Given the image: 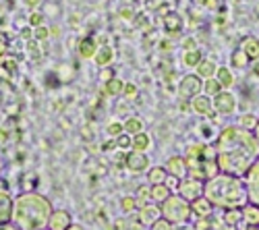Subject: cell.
<instances>
[{"label": "cell", "instance_id": "18", "mask_svg": "<svg viewBox=\"0 0 259 230\" xmlns=\"http://www.w3.org/2000/svg\"><path fill=\"white\" fill-rule=\"evenodd\" d=\"M69 228V214L67 212H56L50 216V230H67Z\"/></svg>", "mask_w": 259, "mask_h": 230}, {"label": "cell", "instance_id": "37", "mask_svg": "<svg viewBox=\"0 0 259 230\" xmlns=\"http://www.w3.org/2000/svg\"><path fill=\"white\" fill-rule=\"evenodd\" d=\"M41 19H44V17H41L39 13H31V15H29V23L35 25V27H39V25H41Z\"/></svg>", "mask_w": 259, "mask_h": 230}, {"label": "cell", "instance_id": "49", "mask_svg": "<svg viewBox=\"0 0 259 230\" xmlns=\"http://www.w3.org/2000/svg\"><path fill=\"white\" fill-rule=\"evenodd\" d=\"M25 3H27V7H37L41 0H25Z\"/></svg>", "mask_w": 259, "mask_h": 230}, {"label": "cell", "instance_id": "42", "mask_svg": "<svg viewBox=\"0 0 259 230\" xmlns=\"http://www.w3.org/2000/svg\"><path fill=\"white\" fill-rule=\"evenodd\" d=\"M149 195H152V191H149V187H141V189H139V197H141V201L149 199Z\"/></svg>", "mask_w": 259, "mask_h": 230}, {"label": "cell", "instance_id": "41", "mask_svg": "<svg viewBox=\"0 0 259 230\" xmlns=\"http://www.w3.org/2000/svg\"><path fill=\"white\" fill-rule=\"evenodd\" d=\"M48 33H50V31H48V29H44V27H37V29H35V37H37V39H46V37H48Z\"/></svg>", "mask_w": 259, "mask_h": 230}, {"label": "cell", "instance_id": "3", "mask_svg": "<svg viewBox=\"0 0 259 230\" xmlns=\"http://www.w3.org/2000/svg\"><path fill=\"white\" fill-rule=\"evenodd\" d=\"M50 203L39 195H23L17 199L15 220L23 230H37L48 222Z\"/></svg>", "mask_w": 259, "mask_h": 230}, {"label": "cell", "instance_id": "31", "mask_svg": "<svg viewBox=\"0 0 259 230\" xmlns=\"http://www.w3.org/2000/svg\"><path fill=\"white\" fill-rule=\"evenodd\" d=\"M106 91L110 94V96L120 94V91H122V81H120V79H110V81H108V87H106Z\"/></svg>", "mask_w": 259, "mask_h": 230}, {"label": "cell", "instance_id": "40", "mask_svg": "<svg viewBox=\"0 0 259 230\" xmlns=\"http://www.w3.org/2000/svg\"><path fill=\"white\" fill-rule=\"evenodd\" d=\"M120 131H122L120 124H110V127H108V133L114 135V137H118V135H120Z\"/></svg>", "mask_w": 259, "mask_h": 230}, {"label": "cell", "instance_id": "55", "mask_svg": "<svg viewBox=\"0 0 259 230\" xmlns=\"http://www.w3.org/2000/svg\"><path fill=\"white\" fill-rule=\"evenodd\" d=\"M3 62H5V60H3V56H0V65H3Z\"/></svg>", "mask_w": 259, "mask_h": 230}, {"label": "cell", "instance_id": "34", "mask_svg": "<svg viewBox=\"0 0 259 230\" xmlns=\"http://www.w3.org/2000/svg\"><path fill=\"white\" fill-rule=\"evenodd\" d=\"M27 50H29V56H31L33 60H39V58H41V52H39V46L35 44V41H29V44H27Z\"/></svg>", "mask_w": 259, "mask_h": 230}, {"label": "cell", "instance_id": "44", "mask_svg": "<svg viewBox=\"0 0 259 230\" xmlns=\"http://www.w3.org/2000/svg\"><path fill=\"white\" fill-rule=\"evenodd\" d=\"M183 46H185L187 52H189V50H195V41H193V39H185V44H183Z\"/></svg>", "mask_w": 259, "mask_h": 230}, {"label": "cell", "instance_id": "16", "mask_svg": "<svg viewBox=\"0 0 259 230\" xmlns=\"http://www.w3.org/2000/svg\"><path fill=\"white\" fill-rule=\"evenodd\" d=\"M197 230H226V224L224 220H215V216H207L197 222Z\"/></svg>", "mask_w": 259, "mask_h": 230}, {"label": "cell", "instance_id": "1", "mask_svg": "<svg viewBox=\"0 0 259 230\" xmlns=\"http://www.w3.org/2000/svg\"><path fill=\"white\" fill-rule=\"evenodd\" d=\"M259 160V143L251 131L241 127H226L215 141L218 168L232 176H245Z\"/></svg>", "mask_w": 259, "mask_h": 230}, {"label": "cell", "instance_id": "6", "mask_svg": "<svg viewBox=\"0 0 259 230\" xmlns=\"http://www.w3.org/2000/svg\"><path fill=\"white\" fill-rule=\"evenodd\" d=\"M213 110L215 112H220L224 116L232 114L236 110V98L230 94V91H220V94H215L213 96Z\"/></svg>", "mask_w": 259, "mask_h": 230}, {"label": "cell", "instance_id": "20", "mask_svg": "<svg viewBox=\"0 0 259 230\" xmlns=\"http://www.w3.org/2000/svg\"><path fill=\"white\" fill-rule=\"evenodd\" d=\"M249 62H251V60L247 58V54H245L241 48H236V50L230 54V65L236 67V69H247Z\"/></svg>", "mask_w": 259, "mask_h": 230}, {"label": "cell", "instance_id": "52", "mask_svg": "<svg viewBox=\"0 0 259 230\" xmlns=\"http://www.w3.org/2000/svg\"><path fill=\"white\" fill-rule=\"evenodd\" d=\"M0 230H17V228H11V226H5L3 224V226H0Z\"/></svg>", "mask_w": 259, "mask_h": 230}, {"label": "cell", "instance_id": "11", "mask_svg": "<svg viewBox=\"0 0 259 230\" xmlns=\"http://www.w3.org/2000/svg\"><path fill=\"white\" fill-rule=\"evenodd\" d=\"M243 222H247V226H259V205L253 201H247L243 207Z\"/></svg>", "mask_w": 259, "mask_h": 230}, {"label": "cell", "instance_id": "36", "mask_svg": "<svg viewBox=\"0 0 259 230\" xmlns=\"http://www.w3.org/2000/svg\"><path fill=\"white\" fill-rule=\"evenodd\" d=\"M3 65H5V71L9 75H15L17 73V62L15 60H7V62H3Z\"/></svg>", "mask_w": 259, "mask_h": 230}, {"label": "cell", "instance_id": "29", "mask_svg": "<svg viewBox=\"0 0 259 230\" xmlns=\"http://www.w3.org/2000/svg\"><path fill=\"white\" fill-rule=\"evenodd\" d=\"M149 182H156V185L166 182V168H154V170H149Z\"/></svg>", "mask_w": 259, "mask_h": 230}, {"label": "cell", "instance_id": "46", "mask_svg": "<svg viewBox=\"0 0 259 230\" xmlns=\"http://www.w3.org/2000/svg\"><path fill=\"white\" fill-rule=\"evenodd\" d=\"M83 139L85 141H92V131L90 129H83Z\"/></svg>", "mask_w": 259, "mask_h": 230}, {"label": "cell", "instance_id": "2", "mask_svg": "<svg viewBox=\"0 0 259 230\" xmlns=\"http://www.w3.org/2000/svg\"><path fill=\"white\" fill-rule=\"evenodd\" d=\"M205 197L218 207L224 210H232V207H243L249 201V189L247 182L241 176H232V174H215L213 178L207 180L203 187Z\"/></svg>", "mask_w": 259, "mask_h": 230}, {"label": "cell", "instance_id": "45", "mask_svg": "<svg viewBox=\"0 0 259 230\" xmlns=\"http://www.w3.org/2000/svg\"><path fill=\"white\" fill-rule=\"evenodd\" d=\"M120 17L131 19V17H133V11H131V9H122V11H120Z\"/></svg>", "mask_w": 259, "mask_h": 230}, {"label": "cell", "instance_id": "13", "mask_svg": "<svg viewBox=\"0 0 259 230\" xmlns=\"http://www.w3.org/2000/svg\"><path fill=\"white\" fill-rule=\"evenodd\" d=\"M191 210L195 212L199 218H207V216H211V210H213V203L207 199V197H199V199H195L193 201V205H191Z\"/></svg>", "mask_w": 259, "mask_h": 230}, {"label": "cell", "instance_id": "5", "mask_svg": "<svg viewBox=\"0 0 259 230\" xmlns=\"http://www.w3.org/2000/svg\"><path fill=\"white\" fill-rule=\"evenodd\" d=\"M201 89H203V81L199 75H187L179 83V96L183 100H193L195 96H199Z\"/></svg>", "mask_w": 259, "mask_h": 230}, {"label": "cell", "instance_id": "39", "mask_svg": "<svg viewBox=\"0 0 259 230\" xmlns=\"http://www.w3.org/2000/svg\"><path fill=\"white\" fill-rule=\"evenodd\" d=\"M7 46H9V37L5 33H0V56L7 52Z\"/></svg>", "mask_w": 259, "mask_h": 230}, {"label": "cell", "instance_id": "10", "mask_svg": "<svg viewBox=\"0 0 259 230\" xmlns=\"http://www.w3.org/2000/svg\"><path fill=\"white\" fill-rule=\"evenodd\" d=\"M166 172H168L170 176L183 178V176H187V172H189V166H187V162H185L183 158H170L168 164H166Z\"/></svg>", "mask_w": 259, "mask_h": 230}, {"label": "cell", "instance_id": "53", "mask_svg": "<svg viewBox=\"0 0 259 230\" xmlns=\"http://www.w3.org/2000/svg\"><path fill=\"white\" fill-rule=\"evenodd\" d=\"M67 230H81V228H79V226H69Z\"/></svg>", "mask_w": 259, "mask_h": 230}, {"label": "cell", "instance_id": "12", "mask_svg": "<svg viewBox=\"0 0 259 230\" xmlns=\"http://www.w3.org/2000/svg\"><path fill=\"white\" fill-rule=\"evenodd\" d=\"M191 106H193V110H195L199 116H207L213 110V104H211L209 96H195V98H193Z\"/></svg>", "mask_w": 259, "mask_h": 230}, {"label": "cell", "instance_id": "48", "mask_svg": "<svg viewBox=\"0 0 259 230\" xmlns=\"http://www.w3.org/2000/svg\"><path fill=\"white\" fill-rule=\"evenodd\" d=\"M253 137H255V141L259 143V120H257V127L253 129Z\"/></svg>", "mask_w": 259, "mask_h": 230}, {"label": "cell", "instance_id": "24", "mask_svg": "<svg viewBox=\"0 0 259 230\" xmlns=\"http://www.w3.org/2000/svg\"><path fill=\"white\" fill-rule=\"evenodd\" d=\"M257 120H259V118H257L255 114H249V112H247V114H243V116L239 118V127L245 129V131H253V129L257 127Z\"/></svg>", "mask_w": 259, "mask_h": 230}, {"label": "cell", "instance_id": "7", "mask_svg": "<svg viewBox=\"0 0 259 230\" xmlns=\"http://www.w3.org/2000/svg\"><path fill=\"white\" fill-rule=\"evenodd\" d=\"M179 191L183 195V199H189V201H195L201 197L203 193V182L197 180V178H189V180H183L179 185Z\"/></svg>", "mask_w": 259, "mask_h": 230}, {"label": "cell", "instance_id": "43", "mask_svg": "<svg viewBox=\"0 0 259 230\" xmlns=\"http://www.w3.org/2000/svg\"><path fill=\"white\" fill-rule=\"evenodd\" d=\"M124 94H126L128 98H133V96L137 94V89H135V85H126V87H124Z\"/></svg>", "mask_w": 259, "mask_h": 230}, {"label": "cell", "instance_id": "17", "mask_svg": "<svg viewBox=\"0 0 259 230\" xmlns=\"http://www.w3.org/2000/svg\"><path fill=\"white\" fill-rule=\"evenodd\" d=\"M11 214H13V203H11V199L3 193V195H0V226L7 224V222L11 220Z\"/></svg>", "mask_w": 259, "mask_h": 230}, {"label": "cell", "instance_id": "35", "mask_svg": "<svg viewBox=\"0 0 259 230\" xmlns=\"http://www.w3.org/2000/svg\"><path fill=\"white\" fill-rule=\"evenodd\" d=\"M152 230H172V226H170V222L166 218H162V220H156L152 224Z\"/></svg>", "mask_w": 259, "mask_h": 230}, {"label": "cell", "instance_id": "50", "mask_svg": "<svg viewBox=\"0 0 259 230\" xmlns=\"http://www.w3.org/2000/svg\"><path fill=\"white\" fill-rule=\"evenodd\" d=\"M21 35H23L25 39H29V37H31V31H29V29H23V31H21Z\"/></svg>", "mask_w": 259, "mask_h": 230}, {"label": "cell", "instance_id": "28", "mask_svg": "<svg viewBox=\"0 0 259 230\" xmlns=\"http://www.w3.org/2000/svg\"><path fill=\"white\" fill-rule=\"evenodd\" d=\"M152 197H154L156 201H164V199L170 197V189H168L166 185H156L154 189H152Z\"/></svg>", "mask_w": 259, "mask_h": 230}, {"label": "cell", "instance_id": "21", "mask_svg": "<svg viewBox=\"0 0 259 230\" xmlns=\"http://www.w3.org/2000/svg\"><path fill=\"white\" fill-rule=\"evenodd\" d=\"M215 79L220 81L222 87H232V85H234V75H232V71L226 69V67H220L218 71H215Z\"/></svg>", "mask_w": 259, "mask_h": 230}, {"label": "cell", "instance_id": "9", "mask_svg": "<svg viewBox=\"0 0 259 230\" xmlns=\"http://www.w3.org/2000/svg\"><path fill=\"white\" fill-rule=\"evenodd\" d=\"M239 48L247 54V58L251 62L259 60V39L255 35H243L241 41H239Z\"/></svg>", "mask_w": 259, "mask_h": 230}, {"label": "cell", "instance_id": "22", "mask_svg": "<svg viewBox=\"0 0 259 230\" xmlns=\"http://www.w3.org/2000/svg\"><path fill=\"white\" fill-rule=\"evenodd\" d=\"M215 71H218V69H215V65L211 60H201L197 65V75L203 77V79H211L215 75Z\"/></svg>", "mask_w": 259, "mask_h": 230}, {"label": "cell", "instance_id": "33", "mask_svg": "<svg viewBox=\"0 0 259 230\" xmlns=\"http://www.w3.org/2000/svg\"><path fill=\"white\" fill-rule=\"evenodd\" d=\"M124 127H126L128 133H139L141 131V120L139 118H128Z\"/></svg>", "mask_w": 259, "mask_h": 230}, {"label": "cell", "instance_id": "54", "mask_svg": "<svg viewBox=\"0 0 259 230\" xmlns=\"http://www.w3.org/2000/svg\"><path fill=\"white\" fill-rule=\"evenodd\" d=\"M247 230H259V226H247Z\"/></svg>", "mask_w": 259, "mask_h": 230}, {"label": "cell", "instance_id": "14", "mask_svg": "<svg viewBox=\"0 0 259 230\" xmlns=\"http://www.w3.org/2000/svg\"><path fill=\"white\" fill-rule=\"evenodd\" d=\"M147 158L143 156V154H139V152H133V154H128L126 156V166L131 170H135V172H141V170H145L147 168Z\"/></svg>", "mask_w": 259, "mask_h": 230}, {"label": "cell", "instance_id": "8", "mask_svg": "<svg viewBox=\"0 0 259 230\" xmlns=\"http://www.w3.org/2000/svg\"><path fill=\"white\" fill-rule=\"evenodd\" d=\"M245 176H247V189H249V195H251L253 203L259 205V160L251 166V170H249Z\"/></svg>", "mask_w": 259, "mask_h": 230}, {"label": "cell", "instance_id": "25", "mask_svg": "<svg viewBox=\"0 0 259 230\" xmlns=\"http://www.w3.org/2000/svg\"><path fill=\"white\" fill-rule=\"evenodd\" d=\"M94 50H96V41L92 39V37H85V39H81V44H79V54L81 56H92L94 54Z\"/></svg>", "mask_w": 259, "mask_h": 230}, {"label": "cell", "instance_id": "4", "mask_svg": "<svg viewBox=\"0 0 259 230\" xmlns=\"http://www.w3.org/2000/svg\"><path fill=\"white\" fill-rule=\"evenodd\" d=\"M162 214L168 222H183L191 216V205L183 197H168L162 201Z\"/></svg>", "mask_w": 259, "mask_h": 230}, {"label": "cell", "instance_id": "26", "mask_svg": "<svg viewBox=\"0 0 259 230\" xmlns=\"http://www.w3.org/2000/svg\"><path fill=\"white\" fill-rule=\"evenodd\" d=\"M183 62L187 67H197L201 62V52L199 50H189L185 56H183Z\"/></svg>", "mask_w": 259, "mask_h": 230}, {"label": "cell", "instance_id": "23", "mask_svg": "<svg viewBox=\"0 0 259 230\" xmlns=\"http://www.w3.org/2000/svg\"><path fill=\"white\" fill-rule=\"evenodd\" d=\"M158 214H160L158 207H154V205H152V207L145 205L143 210H141V222H143V224H154L156 220H160Z\"/></svg>", "mask_w": 259, "mask_h": 230}, {"label": "cell", "instance_id": "19", "mask_svg": "<svg viewBox=\"0 0 259 230\" xmlns=\"http://www.w3.org/2000/svg\"><path fill=\"white\" fill-rule=\"evenodd\" d=\"M224 224L226 226H239V222H243V212H241V207H232V210H226L224 212Z\"/></svg>", "mask_w": 259, "mask_h": 230}, {"label": "cell", "instance_id": "15", "mask_svg": "<svg viewBox=\"0 0 259 230\" xmlns=\"http://www.w3.org/2000/svg\"><path fill=\"white\" fill-rule=\"evenodd\" d=\"M164 27H166V31L168 33H179L181 29H183V19L177 15V13H168L166 17H164Z\"/></svg>", "mask_w": 259, "mask_h": 230}, {"label": "cell", "instance_id": "32", "mask_svg": "<svg viewBox=\"0 0 259 230\" xmlns=\"http://www.w3.org/2000/svg\"><path fill=\"white\" fill-rule=\"evenodd\" d=\"M110 58H112V50H110V48H108V46H104V48L100 50V54L96 56V62H98V65L102 67V65H106V62H108V60H110Z\"/></svg>", "mask_w": 259, "mask_h": 230}, {"label": "cell", "instance_id": "27", "mask_svg": "<svg viewBox=\"0 0 259 230\" xmlns=\"http://www.w3.org/2000/svg\"><path fill=\"white\" fill-rule=\"evenodd\" d=\"M203 91L207 94V96H215V94H220L222 91V85H220V81L218 79H207L205 83H203Z\"/></svg>", "mask_w": 259, "mask_h": 230}, {"label": "cell", "instance_id": "30", "mask_svg": "<svg viewBox=\"0 0 259 230\" xmlns=\"http://www.w3.org/2000/svg\"><path fill=\"white\" fill-rule=\"evenodd\" d=\"M149 145V137L145 135V133H137L135 135V139H133V148L137 150V152H141V150H145Z\"/></svg>", "mask_w": 259, "mask_h": 230}, {"label": "cell", "instance_id": "38", "mask_svg": "<svg viewBox=\"0 0 259 230\" xmlns=\"http://www.w3.org/2000/svg\"><path fill=\"white\" fill-rule=\"evenodd\" d=\"M122 207H124L126 212L135 210V199H133V197H124V201H122Z\"/></svg>", "mask_w": 259, "mask_h": 230}, {"label": "cell", "instance_id": "51", "mask_svg": "<svg viewBox=\"0 0 259 230\" xmlns=\"http://www.w3.org/2000/svg\"><path fill=\"white\" fill-rule=\"evenodd\" d=\"M203 137H211V129L209 127H203Z\"/></svg>", "mask_w": 259, "mask_h": 230}, {"label": "cell", "instance_id": "47", "mask_svg": "<svg viewBox=\"0 0 259 230\" xmlns=\"http://www.w3.org/2000/svg\"><path fill=\"white\" fill-rule=\"evenodd\" d=\"M118 145H120V148H126V145H128V137H120L118 139Z\"/></svg>", "mask_w": 259, "mask_h": 230}]
</instances>
